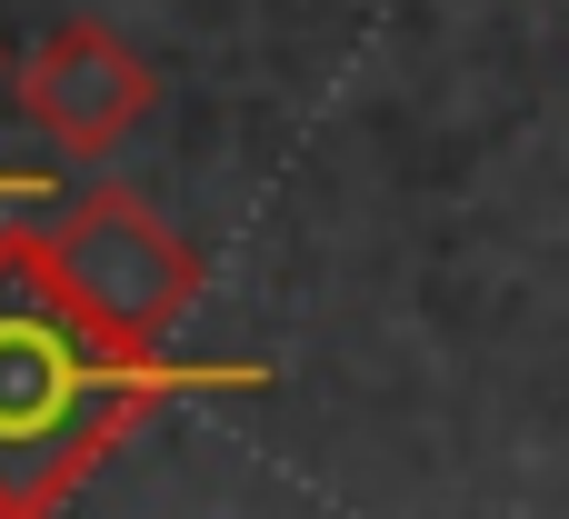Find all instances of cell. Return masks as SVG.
Wrapping results in <instances>:
<instances>
[{
    "instance_id": "6da1fadb",
    "label": "cell",
    "mask_w": 569,
    "mask_h": 519,
    "mask_svg": "<svg viewBox=\"0 0 569 519\" xmlns=\"http://www.w3.org/2000/svg\"><path fill=\"white\" fill-rule=\"evenodd\" d=\"M270 390L260 360H170L110 340L50 270L40 220H0V519L60 510L150 410Z\"/></svg>"
},
{
    "instance_id": "7a4b0ae2",
    "label": "cell",
    "mask_w": 569,
    "mask_h": 519,
    "mask_svg": "<svg viewBox=\"0 0 569 519\" xmlns=\"http://www.w3.org/2000/svg\"><path fill=\"white\" fill-rule=\"evenodd\" d=\"M40 250L60 270V290L130 350H170V330L200 300V260L190 240L140 200V190H80L40 220Z\"/></svg>"
},
{
    "instance_id": "3957f363",
    "label": "cell",
    "mask_w": 569,
    "mask_h": 519,
    "mask_svg": "<svg viewBox=\"0 0 569 519\" xmlns=\"http://www.w3.org/2000/svg\"><path fill=\"white\" fill-rule=\"evenodd\" d=\"M150 60L120 40V30H100V20H60L30 60H20V110H30V130H50V150H70V160H110L140 120H150Z\"/></svg>"
}]
</instances>
